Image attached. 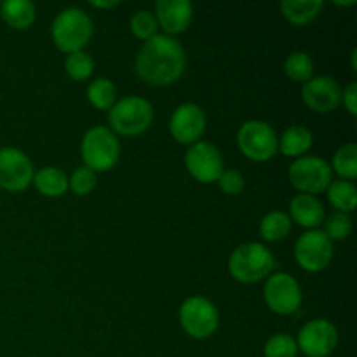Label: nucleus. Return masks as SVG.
Segmentation results:
<instances>
[{"instance_id":"1","label":"nucleus","mask_w":357,"mask_h":357,"mask_svg":"<svg viewBox=\"0 0 357 357\" xmlns=\"http://www.w3.org/2000/svg\"><path fill=\"white\" fill-rule=\"evenodd\" d=\"M185 68V47L174 37L164 33L143 42L135 59L136 75L152 87L173 86L183 77Z\"/></svg>"},{"instance_id":"2","label":"nucleus","mask_w":357,"mask_h":357,"mask_svg":"<svg viewBox=\"0 0 357 357\" xmlns=\"http://www.w3.org/2000/svg\"><path fill=\"white\" fill-rule=\"evenodd\" d=\"M229 274L241 284H257L274 272L275 258L272 251L258 241L239 244L229 257Z\"/></svg>"},{"instance_id":"3","label":"nucleus","mask_w":357,"mask_h":357,"mask_svg":"<svg viewBox=\"0 0 357 357\" xmlns=\"http://www.w3.org/2000/svg\"><path fill=\"white\" fill-rule=\"evenodd\" d=\"M94 33L93 17L80 7H66L56 14L51 24V38L65 54L84 51Z\"/></svg>"},{"instance_id":"4","label":"nucleus","mask_w":357,"mask_h":357,"mask_svg":"<svg viewBox=\"0 0 357 357\" xmlns=\"http://www.w3.org/2000/svg\"><path fill=\"white\" fill-rule=\"evenodd\" d=\"M155 117L153 105L146 98L131 94L117 100V103L108 110V128L117 136L132 138L150 129Z\"/></svg>"},{"instance_id":"5","label":"nucleus","mask_w":357,"mask_h":357,"mask_svg":"<svg viewBox=\"0 0 357 357\" xmlns=\"http://www.w3.org/2000/svg\"><path fill=\"white\" fill-rule=\"evenodd\" d=\"M121 139L107 126L87 129L80 142V157L84 166L94 173H107L121 160Z\"/></svg>"},{"instance_id":"6","label":"nucleus","mask_w":357,"mask_h":357,"mask_svg":"<svg viewBox=\"0 0 357 357\" xmlns=\"http://www.w3.org/2000/svg\"><path fill=\"white\" fill-rule=\"evenodd\" d=\"M237 146L246 159L267 162L279 152V136L268 122L250 119L237 129Z\"/></svg>"},{"instance_id":"7","label":"nucleus","mask_w":357,"mask_h":357,"mask_svg":"<svg viewBox=\"0 0 357 357\" xmlns=\"http://www.w3.org/2000/svg\"><path fill=\"white\" fill-rule=\"evenodd\" d=\"M178 321L185 333L195 340L213 337L220 328L218 307L202 295L188 296L178 310Z\"/></svg>"},{"instance_id":"8","label":"nucleus","mask_w":357,"mask_h":357,"mask_svg":"<svg viewBox=\"0 0 357 357\" xmlns=\"http://www.w3.org/2000/svg\"><path fill=\"white\" fill-rule=\"evenodd\" d=\"M288 180L298 194L319 195L326 192L333 181L330 162L319 155H303L295 159L288 167Z\"/></svg>"},{"instance_id":"9","label":"nucleus","mask_w":357,"mask_h":357,"mask_svg":"<svg viewBox=\"0 0 357 357\" xmlns=\"http://www.w3.org/2000/svg\"><path fill=\"white\" fill-rule=\"evenodd\" d=\"M295 261L310 274L326 271L335 257V243L321 229L305 230L293 246Z\"/></svg>"},{"instance_id":"10","label":"nucleus","mask_w":357,"mask_h":357,"mask_svg":"<svg viewBox=\"0 0 357 357\" xmlns=\"http://www.w3.org/2000/svg\"><path fill=\"white\" fill-rule=\"evenodd\" d=\"M264 300L271 312L291 316L302 305V286L288 272H272L264 282Z\"/></svg>"},{"instance_id":"11","label":"nucleus","mask_w":357,"mask_h":357,"mask_svg":"<svg viewBox=\"0 0 357 357\" xmlns=\"http://www.w3.org/2000/svg\"><path fill=\"white\" fill-rule=\"evenodd\" d=\"M295 340L305 357H330L338 347V330L330 319L316 317L300 328Z\"/></svg>"},{"instance_id":"12","label":"nucleus","mask_w":357,"mask_h":357,"mask_svg":"<svg viewBox=\"0 0 357 357\" xmlns=\"http://www.w3.org/2000/svg\"><path fill=\"white\" fill-rule=\"evenodd\" d=\"M183 162L188 174L195 181L204 185L216 183L220 174L225 169V160H223L218 146L204 142V139L188 146V150L185 152Z\"/></svg>"},{"instance_id":"13","label":"nucleus","mask_w":357,"mask_h":357,"mask_svg":"<svg viewBox=\"0 0 357 357\" xmlns=\"http://www.w3.org/2000/svg\"><path fill=\"white\" fill-rule=\"evenodd\" d=\"M35 167L30 157L16 146L0 149V188L6 192L26 190L33 180Z\"/></svg>"},{"instance_id":"14","label":"nucleus","mask_w":357,"mask_h":357,"mask_svg":"<svg viewBox=\"0 0 357 357\" xmlns=\"http://www.w3.org/2000/svg\"><path fill=\"white\" fill-rule=\"evenodd\" d=\"M208 128L206 112L201 105L187 103L178 105L169 117V132L173 139L180 145H194L201 142Z\"/></svg>"},{"instance_id":"15","label":"nucleus","mask_w":357,"mask_h":357,"mask_svg":"<svg viewBox=\"0 0 357 357\" xmlns=\"http://www.w3.org/2000/svg\"><path fill=\"white\" fill-rule=\"evenodd\" d=\"M302 101L314 114H331L342 105V86L330 75H314L302 84Z\"/></svg>"},{"instance_id":"16","label":"nucleus","mask_w":357,"mask_h":357,"mask_svg":"<svg viewBox=\"0 0 357 357\" xmlns=\"http://www.w3.org/2000/svg\"><path fill=\"white\" fill-rule=\"evenodd\" d=\"M155 20L164 35H180L190 28L194 20V3L188 0H157Z\"/></svg>"},{"instance_id":"17","label":"nucleus","mask_w":357,"mask_h":357,"mask_svg":"<svg viewBox=\"0 0 357 357\" xmlns=\"http://www.w3.org/2000/svg\"><path fill=\"white\" fill-rule=\"evenodd\" d=\"M288 216L291 223H296L302 229L316 230L323 225L324 218H326V211H324L323 202L316 195L296 194L289 201Z\"/></svg>"},{"instance_id":"18","label":"nucleus","mask_w":357,"mask_h":357,"mask_svg":"<svg viewBox=\"0 0 357 357\" xmlns=\"http://www.w3.org/2000/svg\"><path fill=\"white\" fill-rule=\"evenodd\" d=\"M314 145V135L307 126L293 124L279 136V152L293 160L307 155Z\"/></svg>"},{"instance_id":"19","label":"nucleus","mask_w":357,"mask_h":357,"mask_svg":"<svg viewBox=\"0 0 357 357\" xmlns=\"http://www.w3.org/2000/svg\"><path fill=\"white\" fill-rule=\"evenodd\" d=\"M31 185L45 197L58 199L68 192V174L58 166H44L35 171Z\"/></svg>"},{"instance_id":"20","label":"nucleus","mask_w":357,"mask_h":357,"mask_svg":"<svg viewBox=\"0 0 357 357\" xmlns=\"http://www.w3.org/2000/svg\"><path fill=\"white\" fill-rule=\"evenodd\" d=\"M0 16L14 30H28L37 20V7L30 0H6L0 3Z\"/></svg>"},{"instance_id":"21","label":"nucleus","mask_w":357,"mask_h":357,"mask_svg":"<svg viewBox=\"0 0 357 357\" xmlns=\"http://www.w3.org/2000/svg\"><path fill=\"white\" fill-rule=\"evenodd\" d=\"M281 14L288 23L295 26H305L312 23L323 10V0H282Z\"/></svg>"},{"instance_id":"22","label":"nucleus","mask_w":357,"mask_h":357,"mask_svg":"<svg viewBox=\"0 0 357 357\" xmlns=\"http://www.w3.org/2000/svg\"><path fill=\"white\" fill-rule=\"evenodd\" d=\"M293 229V223L289 220L288 213L279 211H268L264 218L260 220V225H258V232L260 237L265 243H281L282 239L289 236Z\"/></svg>"},{"instance_id":"23","label":"nucleus","mask_w":357,"mask_h":357,"mask_svg":"<svg viewBox=\"0 0 357 357\" xmlns=\"http://www.w3.org/2000/svg\"><path fill=\"white\" fill-rule=\"evenodd\" d=\"M326 197L330 201V204L333 206L335 211L347 213L351 215L357 206V188L354 181L347 180H333L330 183V187L326 188Z\"/></svg>"},{"instance_id":"24","label":"nucleus","mask_w":357,"mask_h":357,"mask_svg":"<svg viewBox=\"0 0 357 357\" xmlns=\"http://www.w3.org/2000/svg\"><path fill=\"white\" fill-rule=\"evenodd\" d=\"M86 96L87 101L96 110L108 112L117 103V87H115L114 80L107 79V77H98V79H93L89 82Z\"/></svg>"},{"instance_id":"25","label":"nucleus","mask_w":357,"mask_h":357,"mask_svg":"<svg viewBox=\"0 0 357 357\" xmlns=\"http://www.w3.org/2000/svg\"><path fill=\"white\" fill-rule=\"evenodd\" d=\"M314 59L309 52L305 51H293L286 56L284 65V75L289 80L298 84H305L307 80H310L314 77Z\"/></svg>"},{"instance_id":"26","label":"nucleus","mask_w":357,"mask_h":357,"mask_svg":"<svg viewBox=\"0 0 357 357\" xmlns=\"http://www.w3.org/2000/svg\"><path fill=\"white\" fill-rule=\"evenodd\" d=\"M331 171L340 176V180L354 181L357 178V145L349 142L338 146L331 159Z\"/></svg>"},{"instance_id":"27","label":"nucleus","mask_w":357,"mask_h":357,"mask_svg":"<svg viewBox=\"0 0 357 357\" xmlns=\"http://www.w3.org/2000/svg\"><path fill=\"white\" fill-rule=\"evenodd\" d=\"M65 72L75 82L89 80L94 72V61L89 52L77 51L72 54H66L65 58Z\"/></svg>"},{"instance_id":"28","label":"nucleus","mask_w":357,"mask_h":357,"mask_svg":"<svg viewBox=\"0 0 357 357\" xmlns=\"http://www.w3.org/2000/svg\"><path fill=\"white\" fill-rule=\"evenodd\" d=\"M129 30L139 40L146 42L159 35V23L155 20V14L146 9L136 10L129 20Z\"/></svg>"},{"instance_id":"29","label":"nucleus","mask_w":357,"mask_h":357,"mask_svg":"<svg viewBox=\"0 0 357 357\" xmlns=\"http://www.w3.org/2000/svg\"><path fill=\"white\" fill-rule=\"evenodd\" d=\"M298 345L289 333H275L264 345V357H296Z\"/></svg>"},{"instance_id":"30","label":"nucleus","mask_w":357,"mask_h":357,"mask_svg":"<svg viewBox=\"0 0 357 357\" xmlns=\"http://www.w3.org/2000/svg\"><path fill=\"white\" fill-rule=\"evenodd\" d=\"M323 230L333 243L337 241H345L352 232V218L347 213L333 211L330 216H326L323 222Z\"/></svg>"},{"instance_id":"31","label":"nucleus","mask_w":357,"mask_h":357,"mask_svg":"<svg viewBox=\"0 0 357 357\" xmlns=\"http://www.w3.org/2000/svg\"><path fill=\"white\" fill-rule=\"evenodd\" d=\"M96 173L86 166L77 167V169L68 176V190H72L73 194L79 195V197L91 194V192L94 190V187H96Z\"/></svg>"},{"instance_id":"32","label":"nucleus","mask_w":357,"mask_h":357,"mask_svg":"<svg viewBox=\"0 0 357 357\" xmlns=\"http://www.w3.org/2000/svg\"><path fill=\"white\" fill-rule=\"evenodd\" d=\"M216 183H218L220 190L227 195H239L246 187L243 173L237 169H223Z\"/></svg>"},{"instance_id":"33","label":"nucleus","mask_w":357,"mask_h":357,"mask_svg":"<svg viewBox=\"0 0 357 357\" xmlns=\"http://www.w3.org/2000/svg\"><path fill=\"white\" fill-rule=\"evenodd\" d=\"M342 103H344V108L356 117L357 115V82L352 80L347 86L342 89Z\"/></svg>"},{"instance_id":"34","label":"nucleus","mask_w":357,"mask_h":357,"mask_svg":"<svg viewBox=\"0 0 357 357\" xmlns=\"http://www.w3.org/2000/svg\"><path fill=\"white\" fill-rule=\"evenodd\" d=\"M91 6L96 9H114V7L121 6L119 0H91Z\"/></svg>"},{"instance_id":"35","label":"nucleus","mask_w":357,"mask_h":357,"mask_svg":"<svg viewBox=\"0 0 357 357\" xmlns=\"http://www.w3.org/2000/svg\"><path fill=\"white\" fill-rule=\"evenodd\" d=\"M351 66L352 72H357V49H352L351 52Z\"/></svg>"},{"instance_id":"36","label":"nucleus","mask_w":357,"mask_h":357,"mask_svg":"<svg viewBox=\"0 0 357 357\" xmlns=\"http://www.w3.org/2000/svg\"><path fill=\"white\" fill-rule=\"evenodd\" d=\"M335 6H338V7H352V6H356V0H347V2H338V0H335Z\"/></svg>"},{"instance_id":"37","label":"nucleus","mask_w":357,"mask_h":357,"mask_svg":"<svg viewBox=\"0 0 357 357\" xmlns=\"http://www.w3.org/2000/svg\"><path fill=\"white\" fill-rule=\"evenodd\" d=\"M26 357H37V356H26Z\"/></svg>"}]
</instances>
